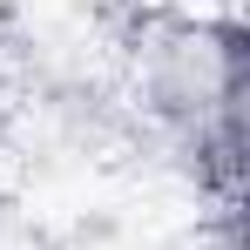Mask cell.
I'll list each match as a JSON object with an SVG mask.
<instances>
[{
  "label": "cell",
  "mask_w": 250,
  "mask_h": 250,
  "mask_svg": "<svg viewBox=\"0 0 250 250\" xmlns=\"http://www.w3.org/2000/svg\"><path fill=\"white\" fill-rule=\"evenodd\" d=\"M122 75L135 115L156 128V142L176 163L216 128H244L250 41L237 14H183V7L142 14L122 34Z\"/></svg>",
  "instance_id": "cell-1"
}]
</instances>
